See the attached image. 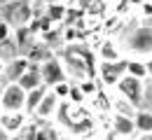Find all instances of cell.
<instances>
[{"label":"cell","mask_w":152,"mask_h":140,"mask_svg":"<svg viewBox=\"0 0 152 140\" xmlns=\"http://www.w3.org/2000/svg\"><path fill=\"white\" fill-rule=\"evenodd\" d=\"M80 89H82V94L87 96V94H91V91H96V84L91 80H84V82H80Z\"/></svg>","instance_id":"22"},{"label":"cell","mask_w":152,"mask_h":140,"mask_svg":"<svg viewBox=\"0 0 152 140\" xmlns=\"http://www.w3.org/2000/svg\"><path fill=\"white\" fill-rule=\"evenodd\" d=\"M19 56V47H17V42H14V35L10 38V40L0 42V61L2 63H10V61H14Z\"/></svg>","instance_id":"15"},{"label":"cell","mask_w":152,"mask_h":140,"mask_svg":"<svg viewBox=\"0 0 152 140\" xmlns=\"http://www.w3.org/2000/svg\"><path fill=\"white\" fill-rule=\"evenodd\" d=\"M148 70H150V80H152V59L148 61Z\"/></svg>","instance_id":"29"},{"label":"cell","mask_w":152,"mask_h":140,"mask_svg":"<svg viewBox=\"0 0 152 140\" xmlns=\"http://www.w3.org/2000/svg\"><path fill=\"white\" fill-rule=\"evenodd\" d=\"M122 140H131V138H122Z\"/></svg>","instance_id":"32"},{"label":"cell","mask_w":152,"mask_h":140,"mask_svg":"<svg viewBox=\"0 0 152 140\" xmlns=\"http://www.w3.org/2000/svg\"><path fill=\"white\" fill-rule=\"evenodd\" d=\"M12 35H14V30H12V28H10V26H7V23H5V21H2V23H0V42L10 40V38H12Z\"/></svg>","instance_id":"21"},{"label":"cell","mask_w":152,"mask_h":140,"mask_svg":"<svg viewBox=\"0 0 152 140\" xmlns=\"http://www.w3.org/2000/svg\"><path fill=\"white\" fill-rule=\"evenodd\" d=\"M31 68V61L23 59V56H17L14 61L5 63V70H2V84H17V82L23 77V73Z\"/></svg>","instance_id":"7"},{"label":"cell","mask_w":152,"mask_h":140,"mask_svg":"<svg viewBox=\"0 0 152 140\" xmlns=\"http://www.w3.org/2000/svg\"><path fill=\"white\" fill-rule=\"evenodd\" d=\"M0 12H2L5 23H7L12 30L28 28V26L33 23V19H35L33 0H14V2H10L7 7H0Z\"/></svg>","instance_id":"2"},{"label":"cell","mask_w":152,"mask_h":140,"mask_svg":"<svg viewBox=\"0 0 152 140\" xmlns=\"http://www.w3.org/2000/svg\"><path fill=\"white\" fill-rule=\"evenodd\" d=\"M124 49L129 52L126 59H140L150 61L152 59V26H136L129 30L124 38Z\"/></svg>","instance_id":"1"},{"label":"cell","mask_w":152,"mask_h":140,"mask_svg":"<svg viewBox=\"0 0 152 140\" xmlns=\"http://www.w3.org/2000/svg\"><path fill=\"white\" fill-rule=\"evenodd\" d=\"M17 84H19L26 94H28V91H35V89H40V86H45V84H42V75H40V65L31 63V68L23 73V77H21Z\"/></svg>","instance_id":"10"},{"label":"cell","mask_w":152,"mask_h":140,"mask_svg":"<svg viewBox=\"0 0 152 140\" xmlns=\"http://www.w3.org/2000/svg\"><path fill=\"white\" fill-rule=\"evenodd\" d=\"M133 5H138V7H140V5H143V2H148V0H131Z\"/></svg>","instance_id":"27"},{"label":"cell","mask_w":152,"mask_h":140,"mask_svg":"<svg viewBox=\"0 0 152 140\" xmlns=\"http://www.w3.org/2000/svg\"><path fill=\"white\" fill-rule=\"evenodd\" d=\"M2 21H5V19H2V12H0V23H2Z\"/></svg>","instance_id":"31"},{"label":"cell","mask_w":152,"mask_h":140,"mask_svg":"<svg viewBox=\"0 0 152 140\" xmlns=\"http://www.w3.org/2000/svg\"><path fill=\"white\" fill-rule=\"evenodd\" d=\"M138 140H152V133H150V136H140Z\"/></svg>","instance_id":"30"},{"label":"cell","mask_w":152,"mask_h":140,"mask_svg":"<svg viewBox=\"0 0 152 140\" xmlns=\"http://www.w3.org/2000/svg\"><path fill=\"white\" fill-rule=\"evenodd\" d=\"M26 110V91L19 84H7L0 91V112H23Z\"/></svg>","instance_id":"3"},{"label":"cell","mask_w":152,"mask_h":140,"mask_svg":"<svg viewBox=\"0 0 152 140\" xmlns=\"http://www.w3.org/2000/svg\"><path fill=\"white\" fill-rule=\"evenodd\" d=\"M70 86H73V82L68 80V82H61V84H56L52 91L56 94L58 100H68V96H70Z\"/></svg>","instance_id":"20"},{"label":"cell","mask_w":152,"mask_h":140,"mask_svg":"<svg viewBox=\"0 0 152 140\" xmlns=\"http://www.w3.org/2000/svg\"><path fill=\"white\" fill-rule=\"evenodd\" d=\"M113 107H115V115H119V117H129V119H133V117H136V112H138V107L131 105L126 98H117L113 103Z\"/></svg>","instance_id":"16"},{"label":"cell","mask_w":152,"mask_h":140,"mask_svg":"<svg viewBox=\"0 0 152 140\" xmlns=\"http://www.w3.org/2000/svg\"><path fill=\"white\" fill-rule=\"evenodd\" d=\"M40 75H42V84L47 89H54L61 82H68V75H66V68H63V61L52 56L45 63H40Z\"/></svg>","instance_id":"5"},{"label":"cell","mask_w":152,"mask_h":140,"mask_svg":"<svg viewBox=\"0 0 152 140\" xmlns=\"http://www.w3.org/2000/svg\"><path fill=\"white\" fill-rule=\"evenodd\" d=\"M126 75H129V77H136V80L148 82V80H150L148 61H140V59H126Z\"/></svg>","instance_id":"11"},{"label":"cell","mask_w":152,"mask_h":140,"mask_svg":"<svg viewBox=\"0 0 152 140\" xmlns=\"http://www.w3.org/2000/svg\"><path fill=\"white\" fill-rule=\"evenodd\" d=\"M133 124H136V133L140 136H150L152 133V110H145L140 107L133 117Z\"/></svg>","instance_id":"12"},{"label":"cell","mask_w":152,"mask_h":140,"mask_svg":"<svg viewBox=\"0 0 152 140\" xmlns=\"http://www.w3.org/2000/svg\"><path fill=\"white\" fill-rule=\"evenodd\" d=\"M140 14H143V19H152V0L140 5Z\"/></svg>","instance_id":"23"},{"label":"cell","mask_w":152,"mask_h":140,"mask_svg":"<svg viewBox=\"0 0 152 140\" xmlns=\"http://www.w3.org/2000/svg\"><path fill=\"white\" fill-rule=\"evenodd\" d=\"M28 121H31V117H28L26 112H0V126H2L10 136L23 131V126H26Z\"/></svg>","instance_id":"9"},{"label":"cell","mask_w":152,"mask_h":140,"mask_svg":"<svg viewBox=\"0 0 152 140\" xmlns=\"http://www.w3.org/2000/svg\"><path fill=\"white\" fill-rule=\"evenodd\" d=\"M0 140H12V136H10V133H7L2 126H0Z\"/></svg>","instance_id":"25"},{"label":"cell","mask_w":152,"mask_h":140,"mask_svg":"<svg viewBox=\"0 0 152 140\" xmlns=\"http://www.w3.org/2000/svg\"><path fill=\"white\" fill-rule=\"evenodd\" d=\"M113 128L117 136H122V138H131L133 133H136V124L133 119L129 117H119V115H115L113 117Z\"/></svg>","instance_id":"13"},{"label":"cell","mask_w":152,"mask_h":140,"mask_svg":"<svg viewBox=\"0 0 152 140\" xmlns=\"http://www.w3.org/2000/svg\"><path fill=\"white\" fill-rule=\"evenodd\" d=\"M2 70H5V63L0 61V82H2Z\"/></svg>","instance_id":"28"},{"label":"cell","mask_w":152,"mask_h":140,"mask_svg":"<svg viewBox=\"0 0 152 140\" xmlns=\"http://www.w3.org/2000/svg\"><path fill=\"white\" fill-rule=\"evenodd\" d=\"M47 91H49L47 86H40V89H35V91H28V94H26V110H23V112H26L28 117L35 115V110L40 107V103H42V98H45Z\"/></svg>","instance_id":"14"},{"label":"cell","mask_w":152,"mask_h":140,"mask_svg":"<svg viewBox=\"0 0 152 140\" xmlns=\"http://www.w3.org/2000/svg\"><path fill=\"white\" fill-rule=\"evenodd\" d=\"M47 17L54 21V23H61V19L66 17V5H63V2H61V5H58V2H49V5H47Z\"/></svg>","instance_id":"17"},{"label":"cell","mask_w":152,"mask_h":140,"mask_svg":"<svg viewBox=\"0 0 152 140\" xmlns=\"http://www.w3.org/2000/svg\"><path fill=\"white\" fill-rule=\"evenodd\" d=\"M117 94H119L122 98H126L131 105H136V107L140 110V107H143V94H145V82L124 75L122 80L117 82Z\"/></svg>","instance_id":"4"},{"label":"cell","mask_w":152,"mask_h":140,"mask_svg":"<svg viewBox=\"0 0 152 140\" xmlns=\"http://www.w3.org/2000/svg\"><path fill=\"white\" fill-rule=\"evenodd\" d=\"M10 2H14V0H0V7H7Z\"/></svg>","instance_id":"26"},{"label":"cell","mask_w":152,"mask_h":140,"mask_svg":"<svg viewBox=\"0 0 152 140\" xmlns=\"http://www.w3.org/2000/svg\"><path fill=\"white\" fill-rule=\"evenodd\" d=\"M38 124H40V121H38ZM35 140H52V138H49V131H45V128L40 126L38 133H35Z\"/></svg>","instance_id":"24"},{"label":"cell","mask_w":152,"mask_h":140,"mask_svg":"<svg viewBox=\"0 0 152 140\" xmlns=\"http://www.w3.org/2000/svg\"><path fill=\"white\" fill-rule=\"evenodd\" d=\"M84 94H82V89H80V84L77 82H73V86H70V96H68V100H70V105H82L84 103Z\"/></svg>","instance_id":"19"},{"label":"cell","mask_w":152,"mask_h":140,"mask_svg":"<svg viewBox=\"0 0 152 140\" xmlns=\"http://www.w3.org/2000/svg\"><path fill=\"white\" fill-rule=\"evenodd\" d=\"M98 59L101 61H119V52L113 47V42H105L103 47H101V52H98Z\"/></svg>","instance_id":"18"},{"label":"cell","mask_w":152,"mask_h":140,"mask_svg":"<svg viewBox=\"0 0 152 140\" xmlns=\"http://www.w3.org/2000/svg\"><path fill=\"white\" fill-rule=\"evenodd\" d=\"M58 110H61V100H58V98H56V94L49 89V91L45 94V98H42V103H40V107L35 110V115H33V117H35V119L42 124V121L52 119V117L56 115Z\"/></svg>","instance_id":"8"},{"label":"cell","mask_w":152,"mask_h":140,"mask_svg":"<svg viewBox=\"0 0 152 140\" xmlns=\"http://www.w3.org/2000/svg\"><path fill=\"white\" fill-rule=\"evenodd\" d=\"M98 75L105 86H117V82L126 75V59L119 61H98Z\"/></svg>","instance_id":"6"}]
</instances>
